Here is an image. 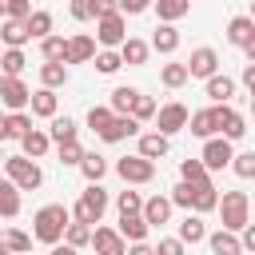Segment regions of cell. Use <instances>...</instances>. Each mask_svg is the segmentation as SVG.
Segmentation results:
<instances>
[{"label":"cell","instance_id":"obj_60","mask_svg":"<svg viewBox=\"0 0 255 255\" xmlns=\"http://www.w3.org/2000/svg\"><path fill=\"white\" fill-rule=\"evenodd\" d=\"M247 16H251V20H255V4H251V12H247Z\"/></svg>","mask_w":255,"mask_h":255},{"label":"cell","instance_id":"obj_54","mask_svg":"<svg viewBox=\"0 0 255 255\" xmlns=\"http://www.w3.org/2000/svg\"><path fill=\"white\" fill-rule=\"evenodd\" d=\"M243 84H247V88H251V96H255V64H247V68H243Z\"/></svg>","mask_w":255,"mask_h":255},{"label":"cell","instance_id":"obj_20","mask_svg":"<svg viewBox=\"0 0 255 255\" xmlns=\"http://www.w3.org/2000/svg\"><path fill=\"white\" fill-rule=\"evenodd\" d=\"M135 131H139V124H135L131 116H116L100 139H104V143H120V139H128V135H135Z\"/></svg>","mask_w":255,"mask_h":255},{"label":"cell","instance_id":"obj_42","mask_svg":"<svg viewBox=\"0 0 255 255\" xmlns=\"http://www.w3.org/2000/svg\"><path fill=\"white\" fill-rule=\"evenodd\" d=\"M112 120H116V112H112V108H92V112H88V128H92L96 135H104Z\"/></svg>","mask_w":255,"mask_h":255},{"label":"cell","instance_id":"obj_10","mask_svg":"<svg viewBox=\"0 0 255 255\" xmlns=\"http://www.w3.org/2000/svg\"><path fill=\"white\" fill-rule=\"evenodd\" d=\"M0 104L12 108V112H24V108L32 104L28 84H24V80H4V76H0Z\"/></svg>","mask_w":255,"mask_h":255},{"label":"cell","instance_id":"obj_32","mask_svg":"<svg viewBox=\"0 0 255 255\" xmlns=\"http://www.w3.org/2000/svg\"><path fill=\"white\" fill-rule=\"evenodd\" d=\"M135 100H139V92L124 84V88H116V92H112V104H108V108H112L116 116H131V108H135Z\"/></svg>","mask_w":255,"mask_h":255},{"label":"cell","instance_id":"obj_11","mask_svg":"<svg viewBox=\"0 0 255 255\" xmlns=\"http://www.w3.org/2000/svg\"><path fill=\"white\" fill-rule=\"evenodd\" d=\"M187 76H199V80L219 76V56H215V48H195L191 60H187Z\"/></svg>","mask_w":255,"mask_h":255},{"label":"cell","instance_id":"obj_14","mask_svg":"<svg viewBox=\"0 0 255 255\" xmlns=\"http://www.w3.org/2000/svg\"><path fill=\"white\" fill-rule=\"evenodd\" d=\"M88 60H96V40L80 32V36L68 40V56H64V64H88Z\"/></svg>","mask_w":255,"mask_h":255},{"label":"cell","instance_id":"obj_21","mask_svg":"<svg viewBox=\"0 0 255 255\" xmlns=\"http://www.w3.org/2000/svg\"><path fill=\"white\" fill-rule=\"evenodd\" d=\"M139 155L151 159V163L163 159V155H167V135H159V131H143V135H139Z\"/></svg>","mask_w":255,"mask_h":255},{"label":"cell","instance_id":"obj_25","mask_svg":"<svg viewBox=\"0 0 255 255\" xmlns=\"http://www.w3.org/2000/svg\"><path fill=\"white\" fill-rule=\"evenodd\" d=\"M0 215H4V219L20 215V187H16L12 179H0Z\"/></svg>","mask_w":255,"mask_h":255},{"label":"cell","instance_id":"obj_45","mask_svg":"<svg viewBox=\"0 0 255 255\" xmlns=\"http://www.w3.org/2000/svg\"><path fill=\"white\" fill-rule=\"evenodd\" d=\"M155 112H159V108H155V100L139 92V100H135V108H131V120H135V124H143V120H151Z\"/></svg>","mask_w":255,"mask_h":255},{"label":"cell","instance_id":"obj_34","mask_svg":"<svg viewBox=\"0 0 255 255\" xmlns=\"http://www.w3.org/2000/svg\"><path fill=\"white\" fill-rule=\"evenodd\" d=\"M32 116H44V120H56V92L40 88L32 92Z\"/></svg>","mask_w":255,"mask_h":255},{"label":"cell","instance_id":"obj_53","mask_svg":"<svg viewBox=\"0 0 255 255\" xmlns=\"http://www.w3.org/2000/svg\"><path fill=\"white\" fill-rule=\"evenodd\" d=\"M239 243H243V251H251V255H255V223H247V227H243V239H239Z\"/></svg>","mask_w":255,"mask_h":255},{"label":"cell","instance_id":"obj_12","mask_svg":"<svg viewBox=\"0 0 255 255\" xmlns=\"http://www.w3.org/2000/svg\"><path fill=\"white\" fill-rule=\"evenodd\" d=\"M92 247H96V255H128V243H124V235L116 227H96Z\"/></svg>","mask_w":255,"mask_h":255},{"label":"cell","instance_id":"obj_15","mask_svg":"<svg viewBox=\"0 0 255 255\" xmlns=\"http://www.w3.org/2000/svg\"><path fill=\"white\" fill-rule=\"evenodd\" d=\"M143 219H147V227L167 223V219H171V199H167V195H151V199H143Z\"/></svg>","mask_w":255,"mask_h":255},{"label":"cell","instance_id":"obj_37","mask_svg":"<svg viewBox=\"0 0 255 255\" xmlns=\"http://www.w3.org/2000/svg\"><path fill=\"white\" fill-rule=\"evenodd\" d=\"M80 171H84V179H88V183H100V179H104V171H108V163H104V155L88 151V155H84V163H80Z\"/></svg>","mask_w":255,"mask_h":255},{"label":"cell","instance_id":"obj_26","mask_svg":"<svg viewBox=\"0 0 255 255\" xmlns=\"http://www.w3.org/2000/svg\"><path fill=\"white\" fill-rule=\"evenodd\" d=\"M151 48L163 52V56H171V52L179 48V32H175V24H159L155 36H151Z\"/></svg>","mask_w":255,"mask_h":255},{"label":"cell","instance_id":"obj_33","mask_svg":"<svg viewBox=\"0 0 255 255\" xmlns=\"http://www.w3.org/2000/svg\"><path fill=\"white\" fill-rule=\"evenodd\" d=\"M40 52H44V64H64L68 40H64V36H48V40H40Z\"/></svg>","mask_w":255,"mask_h":255},{"label":"cell","instance_id":"obj_44","mask_svg":"<svg viewBox=\"0 0 255 255\" xmlns=\"http://www.w3.org/2000/svg\"><path fill=\"white\" fill-rule=\"evenodd\" d=\"M231 171H235L239 179H255V151L235 155V159H231Z\"/></svg>","mask_w":255,"mask_h":255},{"label":"cell","instance_id":"obj_8","mask_svg":"<svg viewBox=\"0 0 255 255\" xmlns=\"http://www.w3.org/2000/svg\"><path fill=\"white\" fill-rule=\"evenodd\" d=\"M215 131L231 143V139H243L247 135V120L231 108V104H223V108H215Z\"/></svg>","mask_w":255,"mask_h":255},{"label":"cell","instance_id":"obj_6","mask_svg":"<svg viewBox=\"0 0 255 255\" xmlns=\"http://www.w3.org/2000/svg\"><path fill=\"white\" fill-rule=\"evenodd\" d=\"M191 124V112L179 104V100H171V104H163L159 112H155V131L159 135H175V131H183Z\"/></svg>","mask_w":255,"mask_h":255},{"label":"cell","instance_id":"obj_31","mask_svg":"<svg viewBox=\"0 0 255 255\" xmlns=\"http://www.w3.org/2000/svg\"><path fill=\"white\" fill-rule=\"evenodd\" d=\"M40 84H44L48 92L64 88V84H68V64H40Z\"/></svg>","mask_w":255,"mask_h":255},{"label":"cell","instance_id":"obj_46","mask_svg":"<svg viewBox=\"0 0 255 255\" xmlns=\"http://www.w3.org/2000/svg\"><path fill=\"white\" fill-rule=\"evenodd\" d=\"M72 16L76 20H100V0H76L72 4Z\"/></svg>","mask_w":255,"mask_h":255},{"label":"cell","instance_id":"obj_47","mask_svg":"<svg viewBox=\"0 0 255 255\" xmlns=\"http://www.w3.org/2000/svg\"><path fill=\"white\" fill-rule=\"evenodd\" d=\"M124 68V60H120V52H100L96 56V72H104V76H112V72H120Z\"/></svg>","mask_w":255,"mask_h":255},{"label":"cell","instance_id":"obj_35","mask_svg":"<svg viewBox=\"0 0 255 255\" xmlns=\"http://www.w3.org/2000/svg\"><path fill=\"white\" fill-rule=\"evenodd\" d=\"M155 12H159V20H163V24H175L179 16H187V12H191V4H187V0H159V4H155Z\"/></svg>","mask_w":255,"mask_h":255},{"label":"cell","instance_id":"obj_56","mask_svg":"<svg viewBox=\"0 0 255 255\" xmlns=\"http://www.w3.org/2000/svg\"><path fill=\"white\" fill-rule=\"evenodd\" d=\"M48 255H76V247H68V243H56Z\"/></svg>","mask_w":255,"mask_h":255},{"label":"cell","instance_id":"obj_4","mask_svg":"<svg viewBox=\"0 0 255 255\" xmlns=\"http://www.w3.org/2000/svg\"><path fill=\"white\" fill-rule=\"evenodd\" d=\"M4 171H8V179H12L20 191H36V187L44 183L40 163H36V159H28V155H8V159H4Z\"/></svg>","mask_w":255,"mask_h":255},{"label":"cell","instance_id":"obj_18","mask_svg":"<svg viewBox=\"0 0 255 255\" xmlns=\"http://www.w3.org/2000/svg\"><path fill=\"white\" fill-rule=\"evenodd\" d=\"M0 40L8 44V48H24L32 36H28V20H4L0 24Z\"/></svg>","mask_w":255,"mask_h":255},{"label":"cell","instance_id":"obj_36","mask_svg":"<svg viewBox=\"0 0 255 255\" xmlns=\"http://www.w3.org/2000/svg\"><path fill=\"white\" fill-rule=\"evenodd\" d=\"M48 32H52V12L36 8V12L28 16V36H32V40H48Z\"/></svg>","mask_w":255,"mask_h":255},{"label":"cell","instance_id":"obj_51","mask_svg":"<svg viewBox=\"0 0 255 255\" xmlns=\"http://www.w3.org/2000/svg\"><path fill=\"white\" fill-rule=\"evenodd\" d=\"M155 255H183V243L179 239H159L155 243Z\"/></svg>","mask_w":255,"mask_h":255},{"label":"cell","instance_id":"obj_27","mask_svg":"<svg viewBox=\"0 0 255 255\" xmlns=\"http://www.w3.org/2000/svg\"><path fill=\"white\" fill-rule=\"evenodd\" d=\"M147 52H151V44H143V40L128 36V44L120 48V60H124V64H131V68H139V64H147Z\"/></svg>","mask_w":255,"mask_h":255},{"label":"cell","instance_id":"obj_50","mask_svg":"<svg viewBox=\"0 0 255 255\" xmlns=\"http://www.w3.org/2000/svg\"><path fill=\"white\" fill-rule=\"evenodd\" d=\"M84 155H88V151H84L80 143H64V147H60V163H68V167H80Z\"/></svg>","mask_w":255,"mask_h":255},{"label":"cell","instance_id":"obj_7","mask_svg":"<svg viewBox=\"0 0 255 255\" xmlns=\"http://www.w3.org/2000/svg\"><path fill=\"white\" fill-rule=\"evenodd\" d=\"M116 171H120L124 183H151V179H155V163L143 159V155H124V159H116Z\"/></svg>","mask_w":255,"mask_h":255},{"label":"cell","instance_id":"obj_17","mask_svg":"<svg viewBox=\"0 0 255 255\" xmlns=\"http://www.w3.org/2000/svg\"><path fill=\"white\" fill-rule=\"evenodd\" d=\"M116 231L124 235V243H128V239H131V243H143L151 227H147L143 215H120V227H116Z\"/></svg>","mask_w":255,"mask_h":255},{"label":"cell","instance_id":"obj_41","mask_svg":"<svg viewBox=\"0 0 255 255\" xmlns=\"http://www.w3.org/2000/svg\"><path fill=\"white\" fill-rule=\"evenodd\" d=\"M116 207H120V215H143L139 191H120V195H116Z\"/></svg>","mask_w":255,"mask_h":255},{"label":"cell","instance_id":"obj_3","mask_svg":"<svg viewBox=\"0 0 255 255\" xmlns=\"http://www.w3.org/2000/svg\"><path fill=\"white\" fill-rule=\"evenodd\" d=\"M247 211H251V199H247V191H223L219 195V215H223V231H231V235H239L251 219H247Z\"/></svg>","mask_w":255,"mask_h":255},{"label":"cell","instance_id":"obj_52","mask_svg":"<svg viewBox=\"0 0 255 255\" xmlns=\"http://www.w3.org/2000/svg\"><path fill=\"white\" fill-rule=\"evenodd\" d=\"M147 8V0H120V16H139Z\"/></svg>","mask_w":255,"mask_h":255},{"label":"cell","instance_id":"obj_1","mask_svg":"<svg viewBox=\"0 0 255 255\" xmlns=\"http://www.w3.org/2000/svg\"><path fill=\"white\" fill-rule=\"evenodd\" d=\"M68 227H72V211H68L64 203H44V207L32 215V235H36L40 243H48V247H56V243L68 235Z\"/></svg>","mask_w":255,"mask_h":255},{"label":"cell","instance_id":"obj_2","mask_svg":"<svg viewBox=\"0 0 255 255\" xmlns=\"http://www.w3.org/2000/svg\"><path fill=\"white\" fill-rule=\"evenodd\" d=\"M104 211H108V191H104L100 183H88V187H84V195H80V203L72 207V223L92 227V223H100V219H104Z\"/></svg>","mask_w":255,"mask_h":255},{"label":"cell","instance_id":"obj_61","mask_svg":"<svg viewBox=\"0 0 255 255\" xmlns=\"http://www.w3.org/2000/svg\"><path fill=\"white\" fill-rule=\"evenodd\" d=\"M251 116H255V96H251Z\"/></svg>","mask_w":255,"mask_h":255},{"label":"cell","instance_id":"obj_59","mask_svg":"<svg viewBox=\"0 0 255 255\" xmlns=\"http://www.w3.org/2000/svg\"><path fill=\"white\" fill-rule=\"evenodd\" d=\"M0 255H12V251H8V243H4V239H0Z\"/></svg>","mask_w":255,"mask_h":255},{"label":"cell","instance_id":"obj_58","mask_svg":"<svg viewBox=\"0 0 255 255\" xmlns=\"http://www.w3.org/2000/svg\"><path fill=\"white\" fill-rule=\"evenodd\" d=\"M4 124H8V116H0V139H8V128Z\"/></svg>","mask_w":255,"mask_h":255},{"label":"cell","instance_id":"obj_49","mask_svg":"<svg viewBox=\"0 0 255 255\" xmlns=\"http://www.w3.org/2000/svg\"><path fill=\"white\" fill-rule=\"evenodd\" d=\"M4 16L8 20H28L32 16V4L28 0H4Z\"/></svg>","mask_w":255,"mask_h":255},{"label":"cell","instance_id":"obj_19","mask_svg":"<svg viewBox=\"0 0 255 255\" xmlns=\"http://www.w3.org/2000/svg\"><path fill=\"white\" fill-rule=\"evenodd\" d=\"M191 135L199 139H215V108H203V112H191V124H187Z\"/></svg>","mask_w":255,"mask_h":255},{"label":"cell","instance_id":"obj_13","mask_svg":"<svg viewBox=\"0 0 255 255\" xmlns=\"http://www.w3.org/2000/svg\"><path fill=\"white\" fill-rule=\"evenodd\" d=\"M203 211H219V187L211 179L191 183V215H203Z\"/></svg>","mask_w":255,"mask_h":255},{"label":"cell","instance_id":"obj_16","mask_svg":"<svg viewBox=\"0 0 255 255\" xmlns=\"http://www.w3.org/2000/svg\"><path fill=\"white\" fill-rule=\"evenodd\" d=\"M227 40H231L235 48H247V44L255 40V20H251V16H231V24H227Z\"/></svg>","mask_w":255,"mask_h":255},{"label":"cell","instance_id":"obj_39","mask_svg":"<svg viewBox=\"0 0 255 255\" xmlns=\"http://www.w3.org/2000/svg\"><path fill=\"white\" fill-rule=\"evenodd\" d=\"M4 128H8V139H24V135L32 131V116H24V112H12Z\"/></svg>","mask_w":255,"mask_h":255},{"label":"cell","instance_id":"obj_28","mask_svg":"<svg viewBox=\"0 0 255 255\" xmlns=\"http://www.w3.org/2000/svg\"><path fill=\"white\" fill-rule=\"evenodd\" d=\"M20 147H24V155L28 159H40L48 147H52V139H48V131H40V128H32L24 139H20Z\"/></svg>","mask_w":255,"mask_h":255},{"label":"cell","instance_id":"obj_43","mask_svg":"<svg viewBox=\"0 0 255 255\" xmlns=\"http://www.w3.org/2000/svg\"><path fill=\"white\" fill-rule=\"evenodd\" d=\"M0 239L8 243V251H12V255H20V251H28V247H32V235H24V231H16V227H8Z\"/></svg>","mask_w":255,"mask_h":255},{"label":"cell","instance_id":"obj_22","mask_svg":"<svg viewBox=\"0 0 255 255\" xmlns=\"http://www.w3.org/2000/svg\"><path fill=\"white\" fill-rule=\"evenodd\" d=\"M207 243H211V251L215 255H243V243H239V235H231V231H211L207 235Z\"/></svg>","mask_w":255,"mask_h":255},{"label":"cell","instance_id":"obj_9","mask_svg":"<svg viewBox=\"0 0 255 255\" xmlns=\"http://www.w3.org/2000/svg\"><path fill=\"white\" fill-rule=\"evenodd\" d=\"M203 167L207 171H223V167H231V159H235V151H231V143L223 139V135H215V139H207L203 143Z\"/></svg>","mask_w":255,"mask_h":255},{"label":"cell","instance_id":"obj_23","mask_svg":"<svg viewBox=\"0 0 255 255\" xmlns=\"http://www.w3.org/2000/svg\"><path fill=\"white\" fill-rule=\"evenodd\" d=\"M235 96V80L231 76H211L207 80V100H215V108H223Z\"/></svg>","mask_w":255,"mask_h":255},{"label":"cell","instance_id":"obj_5","mask_svg":"<svg viewBox=\"0 0 255 255\" xmlns=\"http://www.w3.org/2000/svg\"><path fill=\"white\" fill-rule=\"evenodd\" d=\"M96 40L104 44V52H112V48H124V44H128V24H124L120 8H116V12H108V16H100V24H96Z\"/></svg>","mask_w":255,"mask_h":255},{"label":"cell","instance_id":"obj_30","mask_svg":"<svg viewBox=\"0 0 255 255\" xmlns=\"http://www.w3.org/2000/svg\"><path fill=\"white\" fill-rule=\"evenodd\" d=\"M24 64H28V60H24V52H20V48H8V52L0 56V76H4V80H20Z\"/></svg>","mask_w":255,"mask_h":255},{"label":"cell","instance_id":"obj_29","mask_svg":"<svg viewBox=\"0 0 255 255\" xmlns=\"http://www.w3.org/2000/svg\"><path fill=\"white\" fill-rule=\"evenodd\" d=\"M183 247L187 243H199V239H207V227H203V219L199 215H183V223H179V235H175Z\"/></svg>","mask_w":255,"mask_h":255},{"label":"cell","instance_id":"obj_57","mask_svg":"<svg viewBox=\"0 0 255 255\" xmlns=\"http://www.w3.org/2000/svg\"><path fill=\"white\" fill-rule=\"evenodd\" d=\"M243 52H247V64H255V40H251V44H247Z\"/></svg>","mask_w":255,"mask_h":255},{"label":"cell","instance_id":"obj_24","mask_svg":"<svg viewBox=\"0 0 255 255\" xmlns=\"http://www.w3.org/2000/svg\"><path fill=\"white\" fill-rule=\"evenodd\" d=\"M48 139H52L56 147H64V143H76V120H68V116H56V120H52V128H48Z\"/></svg>","mask_w":255,"mask_h":255},{"label":"cell","instance_id":"obj_40","mask_svg":"<svg viewBox=\"0 0 255 255\" xmlns=\"http://www.w3.org/2000/svg\"><path fill=\"white\" fill-rule=\"evenodd\" d=\"M179 175H183V183H207L203 159H183V163H179Z\"/></svg>","mask_w":255,"mask_h":255},{"label":"cell","instance_id":"obj_38","mask_svg":"<svg viewBox=\"0 0 255 255\" xmlns=\"http://www.w3.org/2000/svg\"><path fill=\"white\" fill-rule=\"evenodd\" d=\"M159 80H163V88H183L191 76H187V64H163Z\"/></svg>","mask_w":255,"mask_h":255},{"label":"cell","instance_id":"obj_48","mask_svg":"<svg viewBox=\"0 0 255 255\" xmlns=\"http://www.w3.org/2000/svg\"><path fill=\"white\" fill-rule=\"evenodd\" d=\"M64 243H68V247H84V243H92V227L72 223V227H68V235H64Z\"/></svg>","mask_w":255,"mask_h":255},{"label":"cell","instance_id":"obj_62","mask_svg":"<svg viewBox=\"0 0 255 255\" xmlns=\"http://www.w3.org/2000/svg\"><path fill=\"white\" fill-rule=\"evenodd\" d=\"M0 159H8V155H4V151H0Z\"/></svg>","mask_w":255,"mask_h":255},{"label":"cell","instance_id":"obj_55","mask_svg":"<svg viewBox=\"0 0 255 255\" xmlns=\"http://www.w3.org/2000/svg\"><path fill=\"white\" fill-rule=\"evenodd\" d=\"M128 255H155V247H147V243H131Z\"/></svg>","mask_w":255,"mask_h":255}]
</instances>
